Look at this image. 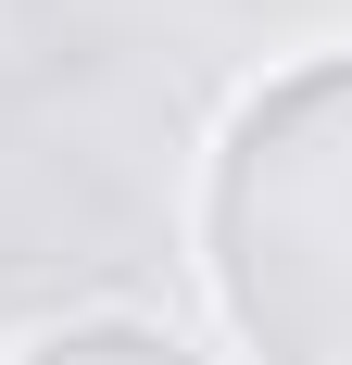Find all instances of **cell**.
<instances>
[{"label": "cell", "mask_w": 352, "mask_h": 365, "mask_svg": "<svg viewBox=\"0 0 352 365\" xmlns=\"http://www.w3.org/2000/svg\"><path fill=\"white\" fill-rule=\"evenodd\" d=\"M189 277L239 365H352V38L264 63L214 113Z\"/></svg>", "instance_id": "6da1fadb"}, {"label": "cell", "mask_w": 352, "mask_h": 365, "mask_svg": "<svg viewBox=\"0 0 352 365\" xmlns=\"http://www.w3.org/2000/svg\"><path fill=\"white\" fill-rule=\"evenodd\" d=\"M0 365H227V353L151 302H76V315H38L26 340H0Z\"/></svg>", "instance_id": "7a4b0ae2"}]
</instances>
